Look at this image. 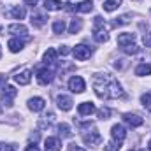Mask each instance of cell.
<instances>
[{"label": "cell", "instance_id": "obj_32", "mask_svg": "<svg viewBox=\"0 0 151 151\" xmlns=\"http://www.w3.org/2000/svg\"><path fill=\"white\" fill-rule=\"evenodd\" d=\"M106 151H119V144H116V142H109V144L106 146Z\"/></svg>", "mask_w": 151, "mask_h": 151}, {"label": "cell", "instance_id": "obj_42", "mask_svg": "<svg viewBox=\"0 0 151 151\" xmlns=\"http://www.w3.org/2000/svg\"><path fill=\"white\" fill-rule=\"evenodd\" d=\"M0 111H2V109H0Z\"/></svg>", "mask_w": 151, "mask_h": 151}, {"label": "cell", "instance_id": "obj_20", "mask_svg": "<svg viewBox=\"0 0 151 151\" xmlns=\"http://www.w3.org/2000/svg\"><path fill=\"white\" fill-rule=\"evenodd\" d=\"M63 7V2L62 0H46L44 2V9L46 11H58Z\"/></svg>", "mask_w": 151, "mask_h": 151}, {"label": "cell", "instance_id": "obj_7", "mask_svg": "<svg viewBox=\"0 0 151 151\" xmlns=\"http://www.w3.org/2000/svg\"><path fill=\"white\" fill-rule=\"evenodd\" d=\"M72 53H74L76 60H79V62H83V60H88V58L91 56V49H90L88 46H84V44H79V46H76L74 49H72Z\"/></svg>", "mask_w": 151, "mask_h": 151}, {"label": "cell", "instance_id": "obj_15", "mask_svg": "<svg viewBox=\"0 0 151 151\" xmlns=\"http://www.w3.org/2000/svg\"><path fill=\"white\" fill-rule=\"evenodd\" d=\"M77 111H79L81 116H90V114L95 113V106H93L91 102H83V104H79Z\"/></svg>", "mask_w": 151, "mask_h": 151}, {"label": "cell", "instance_id": "obj_8", "mask_svg": "<svg viewBox=\"0 0 151 151\" xmlns=\"http://www.w3.org/2000/svg\"><path fill=\"white\" fill-rule=\"evenodd\" d=\"M123 121L127 123V125H130V127H141L142 123H144V119L141 118V116H137V114H132V113H125L123 114Z\"/></svg>", "mask_w": 151, "mask_h": 151}, {"label": "cell", "instance_id": "obj_27", "mask_svg": "<svg viewBox=\"0 0 151 151\" xmlns=\"http://www.w3.org/2000/svg\"><path fill=\"white\" fill-rule=\"evenodd\" d=\"M130 19H132V16H130V14H123V16H119V18H116V19H114V27L127 25V23H130Z\"/></svg>", "mask_w": 151, "mask_h": 151}, {"label": "cell", "instance_id": "obj_39", "mask_svg": "<svg viewBox=\"0 0 151 151\" xmlns=\"http://www.w3.org/2000/svg\"><path fill=\"white\" fill-rule=\"evenodd\" d=\"M148 148H150V151H151V141H150V142H148Z\"/></svg>", "mask_w": 151, "mask_h": 151}, {"label": "cell", "instance_id": "obj_41", "mask_svg": "<svg viewBox=\"0 0 151 151\" xmlns=\"http://www.w3.org/2000/svg\"><path fill=\"white\" fill-rule=\"evenodd\" d=\"M0 56H2V49H0Z\"/></svg>", "mask_w": 151, "mask_h": 151}, {"label": "cell", "instance_id": "obj_33", "mask_svg": "<svg viewBox=\"0 0 151 151\" xmlns=\"http://www.w3.org/2000/svg\"><path fill=\"white\" fill-rule=\"evenodd\" d=\"M58 53H60V55H63V56H65V55H69V53H70V49H69V46H62V47H60V51H58Z\"/></svg>", "mask_w": 151, "mask_h": 151}, {"label": "cell", "instance_id": "obj_10", "mask_svg": "<svg viewBox=\"0 0 151 151\" xmlns=\"http://www.w3.org/2000/svg\"><path fill=\"white\" fill-rule=\"evenodd\" d=\"M14 81H16L18 84H21V86L28 84V83L32 81V70H30V69H25V70L18 72V74L14 76Z\"/></svg>", "mask_w": 151, "mask_h": 151}, {"label": "cell", "instance_id": "obj_2", "mask_svg": "<svg viewBox=\"0 0 151 151\" xmlns=\"http://www.w3.org/2000/svg\"><path fill=\"white\" fill-rule=\"evenodd\" d=\"M53 79H55V70L51 67H40V69H37L39 84H49Z\"/></svg>", "mask_w": 151, "mask_h": 151}, {"label": "cell", "instance_id": "obj_17", "mask_svg": "<svg viewBox=\"0 0 151 151\" xmlns=\"http://www.w3.org/2000/svg\"><path fill=\"white\" fill-rule=\"evenodd\" d=\"M7 30H9V34H16V35H25V34H28L27 27L21 25V23H12V25H9Z\"/></svg>", "mask_w": 151, "mask_h": 151}, {"label": "cell", "instance_id": "obj_23", "mask_svg": "<svg viewBox=\"0 0 151 151\" xmlns=\"http://www.w3.org/2000/svg\"><path fill=\"white\" fill-rule=\"evenodd\" d=\"M81 28H83V21H81L79 18H74V19L70 21V27H69V34H77Z\"/></svg>", "mask_w": 151, "mask_h": 151}, {"label": "cell", "instance_id": "obj_34", "mask_svg": "<svg viewBox=\"0 0 151 151\" xmlns=\"http://www.w3.org/2000/svg\"><path fill=\"white\" fill-rule=\"evenodd\" d=\"M69 151H84V150L79 148V146H76V144H70V146H69Z\"/></svg>", "mask_w": 151, "mask_h": 151}, {"label": "cell", "instance_id": "obj_11", "mask_svg": "<svg viewBox=\"0 0 151 151\" xmlns=\"http://www.w3.org/2000/svg\"><path fill=\"white\" fill-rule=\"evenodd\" d=\"M44 150L46 151H60L62 150V142L58 137H47L44 141Z\"/></svg>", "mask_w": 151, "mask_h": 151}, {"label": "cell", "instance_id": "obj_5", "mask_svg": "<svg viewBox=\"0 0 151 151\" xmlns=\"http://www.w3.org/2000/svg\"><path fill=\"white\" fill-rule=\"evenodd\" d=\"M111 137H113V142L116 144H123V141H125V137H127V130L123 128V125H113V128H111Z\"/></svg>", "mask_w": 151, "mask_h": 151}, {"label": "cell", "instance_id": "obj_37", "mask_svg": "<svg viewBox=\"0 0 151 151\" xmlns=\"http://www.w3.org/2000/svg\"><path fill=\"white\" fill-rule=\"evenodd\" d=\"M5 81H7V77H5V76H0V86H2V84L5 86Z\"/></svg>", "mask_w": 151, "mask_h": 151}, {"label": "cell", "instance_id": "obj_31", "mask_svg": "<svg viewBox=\"0 0 151 151\" xmlns=\"http://www.w3.org/2000/svg\"><path fill=\"white\" fill-rule=\"evenodd\" d=\"M142 42H144L146 47H151V32H148V34L142 35Z\"/></svg>", "mask_w": 151, "mask_h": 151}, {"label": "cell", "instance_id": "obj_26", "mask_svg": "<svg viewBox=\"0 0 151 151\" xmlns=\"http://www.w3.org/2000/svg\"><path fill=\"white\" fill-rule=\"evenodd\" d=\"M53 32L55 34H63L65 32V21L63 19H56L53 23Z\"/></svg>", "mask_w": 151, "mask_h": 151}, {"label": "cell", "instance_id": "obj_35", "mask_svg": "<svg viewBox=\"0 0 151 151\" xmlns=\"http://www.w3.org/2000/svg\"><path fill=\"white\" fill-rule=\"evenodd\" d=\"M25 151H40V150H39L35 144H30V146H27V150Z\"/></svg>", "mask_w": 151, "mask_h": 151}, {"label": "cell", "instance_id": "obj_30", "mask_svg": "<svg viewBox=\"0 0 151 151\" xmlns=\"http://www.w3.org/2000/svg\"><path fill=\"white\" fill-rule=\"evenodd\" d=\"M111 116V109H107V107H102L100 111H99V118L100 119H107Z\"/></svg>", "mask_w": 151, "mask_h": 151}, {"label": "cell", "instance_id": "obj_29", "mask_svg": "<svg viewBox=\"0 0 151 151\" xmlns=\"http://www.w3.org/2000/svg\"><path fill=\"white\" fill-rule=\"evenodd\" d=\"M121 51H123V53H127V55H135V53L139 51V47H137V46H135V42H134V44H130V46L121 47Z\"/></svg>", "mask_w": 151, "mask_h": 151}, {"label": "cell", "instance_id": "obj_22", "mask_svg": "<svg viewBox=\"0 0 151 151\" xmlns=\"http://www.w3.org/2000/svg\"><path fill=\"white\" fill-rule=\"evenodd\" d=\"M121 5V0H106L104 2V11H107V12H113V11H116L118 7Z\"/></svg>", "mask_w": 151, "mask_h": 151}, {"label": "cell", "instance_id": "obj_28", "mask_svg": "<svg viewBox=\"0 0 151 151\" xmlns=\"http://www.w3.org/2000/svg\"><path fill=\"white\" fill-rule=\"evenodd\" d=\"M141 102H142V106H144L148 111H151V91H146V93L141 97Z\"/></svg>", "mask_w": 151, "mask_h": 151}, {"label": "cell", "instance_id": "obj_18", "mask_svg": "<svg viewBox=\"0 0 151 151\" xmlns=\"http://www.w3.org/2000/svg\"><path fill=\"white\" fill-rule=\"evenodd\" d=\"M46 21H47V16H46V14H40L37 11L32 12V25H34V27H39V28H40Z\"/></svg>", "mask_w": 151, "mask_h": 151}, {"label": "cell", "instance_id": "obj_16", "mask_svg": "<svg viewBox=\"0 0 151 151\" xmlns=\"http://www.w3.org/2000/svg\"><path fill=\"white\" fill-rule=\"evenodd\" d=\"M91 9H93V2L91 0H83L77 5H74L76 12H91Z\"/></svg>", "mask_w": 151, "mask_h": 151}, {"label": "cell", "instance_id": "obj_21", "mask_svg": "<svg viewBox=\"0 0 151 151\" xmlns=\"http://www.w3.org/2000/svg\"><path fill=\"white\" fill-rule=\"evenodd\" d=\"M9 14H11L14 19H23V18L27 16V12H25V7H21V5H16V7H12Z\"/></svg>", "mask_w": 151, "mask_h": 151}, {"label": "cell", "instance_id": "obj_19", "mask_svg": "<svg viewBox=\"0 0 151 151\" xmlns=\"http://www.w3.org/2000/svg\"><path fill=\"white\" fill-rule=\"evenodd\" d=\"M25 42H27V40H19L18 37L11 39V40H9V49H11L12 53H18V51H21V49H23Z\"/></svg>", "mask_w": 151, "mask_h": 151}, {"label": "cell", "instance_id": "obj_24", "mask_svg": "<svg viewBox=\"0 0 151 151\" xmlns=\"http://www.w3.org/2000/svg\"><path fill=\"white\" fill-rule=\"evenodd\" d=\"M151 74V65L150 63H141L135 69V76H150Z\"/></svg>", "mask_w": 151, "mask_h": 151}, {"label": "cell", "instance_id": "obj_12", "mask_svg": "<svg viewBox=\"0 0 151 151\" xmlns=\"http://www.w3.org/2000/svg\"><path fill=\"white\" fill-rule=\"evenodd\" d=\"M44 106H46V100H44V99H40V97H34V99H30V100H28V109H30V111H34V113L42 111V109H44Z\"/></svg>", "mask_w": 151, "mask_h": 151}, {"label": "cell", "instance_id": "obj_9", "mask_svg": "<svg viewBox=\"0 0 151 151\" xmlns=\"http://www.w3.org/2000/svg\"><path fill=\"white\" fill-rule=\"evenodd\" d=\"M56 104H58V107H60L62 111H70L74 102H72V99H70L69 95H63V93H62V95L56 97Z\"/></svg>", "mask_w": 151, "mask_h": 151}, {"label": "cell", "instance_id": "obj_13", "mask_svg": "<svg viewBox=\"0 0 151 151\" xmlns=\"http://www.w3.org/2000/svg\"><path fill=\"white\" fill-rule=\"evenodd\" d=\"M134 42H135V34L125 32V34H119V35H118V46H119V47L130 46V44H134Z\"/></svg>", "mask_w": 151, "mask_h": 151}, {"label": "cell", "instance_id": "obj_36", "mask_svg": "<svg viewBox=\"0 0 151 151\" xmlns=\"http://www.w3.org/2000/svg\"><path fill=\"white\" fill-rule=\"evenodd\" d=\"M25 4H28V5H32V7H35V4H37V0H23Z\"/></svg>", "mask_w": 151, "mask_h": 151}, {"label": "cell", "instance_id": "obj_6", "mask_svg": "<svg viewBox=\"0 0 151 151\" xmlns=\"http://www.w3.org/2000/svg\"><path fill=\"white\" fill-rule=\"evenodd\" d=\"M69 88H70V91H74V93H83L84 88H86L84 79H83L81 76H72V77L69 79Z\"/></svg>", "mask_w": 151, "mask_h": 151}, {"label": "cell", "instance_id": "obj_1", "mask_svg": "<svg viewBox=\"0 0 151 151\" xmlns=\"http://www.w3.org/2000/svg\"><path fill=\"white\" fill-rule=\"evenodd\" d=\"M93 88H95V93L99 99H125V91H123L121 84L107 74L97 76Z\"/></svg>", "mask_w": 151, "mask_h": 151}, {"label": "cell", "instance_id": "obj_4", "mask_svg": "<svg viewBox=\"0 0 151 151\" xmlns=\"http://www.w3.org/2000/svg\"><path fill=\"white\" fill-rule=\"evenodd\" d=\"M83 141H84V144H88V146L95 148L97 144H100L102 137H100V132H99L97 128H91L90 132H86V134L83 135Z\"/></svg>", "mask_w": 151, "mask_h": 151}, {"label": "cell", "instance_id": "obj_25", "mask_svg": "<svg viewBox=\"0 0 151 151\" xmlns=\"http://www.w3.org/2000/svg\"><path fill=\"white\" fill-rule=\"evenodd\" d=\"M58 134H60L62 137H70V135H72L70 127H69L67 123H60V125H58Z\"/></svg>", "mask_w": 151, "mask_h": 151}, {"label": "cell", "instance_id": "obj_40", "mask_svg": "<svg viewBox=\"0 0 151 151\" xmlns=\"http://www.w3.org/2000/svg\"><path fill=\"white\" fill-rule=\"evenodd\" d=\"M0 35H2V27H0Z\"/></svg>", "mask_w": 151, "mask_h": 151}, {"label": "cell", "instance_id": "obj_14", "mask_svg": "<svg viewBox=\"0 0 151 151\" xmlns=\"http://www.w3.org/2000/svg\"><path fill=\"white\" fill-rule=\"evenodd\" d=\"M56 56H58V51L55 47H47V51L44 53V63L46 65H55L56 63Z\"/></svg>", "mask_w": 151, "mask_h": 151}, {"label": "cell", "instance_id": "obj_38", "mask_svg": "<svg viewBox=\"0 0 151 151\" xmlns=\"http://www.w3.org/2000/svg\"><path fill=\"white\" fill-rule=\"evenodd\" d=\"M5 151H16V150H14L12 146H7V148H5Z\"/></svg>", "mask_w": 151, "mask_h": 151}, {"label": "cell", "instance_id": "obj_3", "mask_svg": "<svg viewBox=\"0 0 151 151\" xmlns=\"http://www.w3.org/2000/svg\"><path fill=\"white\" fill-rule=\"evenodd\" d=\"M2 90H4V91H2V102H4L7 107H12V102H14V99H16V95H18V90H16L14 86H4Z\"/></svg>", "mask_w": 151, "mask_h": 151}]
</instances>
